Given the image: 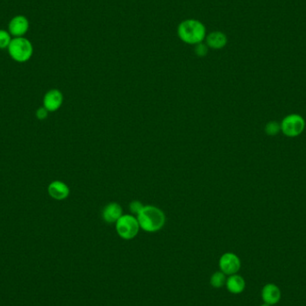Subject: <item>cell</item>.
<instances>
[{"label":"cell","instance_id":"1","mask_svg":"<svg viewBox=\"0 0 306 306\" xmlns=\"http://www.w3.org/2000/svg\"><path fill=\"white\" fill-rule=\"evenodd\" d=\"M178 35L185 44L195 46L205 41L207 31L202 22L197 19H186L178 25Z\"/></svg>","mask_w":306,"mask_h":306},{"label":"cell","instance_id":"2","mask_svg":"<svg viewBox=\"0 0 306 306\" xmlns=\"http://www.w3.org/2000/svg\"><path fill=\"white\" fill-rule=\"evenodd\" d=\"M140 227L148 233H155L161 230L166 222L163 212L158 207L146 205L136 216Z\"/></svg>","mask_w":306,"mask_h":306},{"label":"cell","instance_id":"3","mask_svg":"<svg viewBox=\"0 0 306 306\" xmlns=\"http://www.w3.org/2000/svg\"><path fill=\"white\" fill-rule=\"evenodd\" d=\"M8 54L15 62L25 63L31 60L33 54V46L25 37L13 38L7 48Z\"/></svg>","mask_w":306,"mask_h":306},{"label":"cell","instance_id":"4","mask_svg":"<svg viewBox=\"0 0 306 306\" xmlns=\"http://www.w3.org/2000/svg\"><path fill=\"white\" fill-rule=\"evenodd\" d=\"M115 224L117 233L124 240L133 239L141 228L137 218L131 214H123Z\"/></svg>","mask_w":306,"mask_h":306},{"label":"cell","instance_id":"5","mask_svg":"<svg viewBox=\"0 0 306 306\" xmlns=\"http://www.w3.org/2000/svg\"><path fill=\"white\" fill-rule=\"evenodd\" d=\"M280 128L282 133L286 137H297L304 131L305 120L299 114H290L282 119Z\"/></svg>","mask_w":306,"mask_h":306},{"label":"cell","instance_id":"6","mask_svg":"<svg viewBox=\"0 0 306 306\" xmlns=\"http://www.w3.org/2000/svg\"><path fill=\"white\" fill-rule=\"evenodd\" d=\"M219 266L220 271L226 275H234L240 271V259L237 254L226 253L219 259Z\"/></svg>","mask_w":306,"mask_h":306},{"label":"cell","instance_id":"7","mask_svg":"<svg viewBox=\"0 0 306 306\" xmlns=\"http://www.w3.org/2000/svg\"><path fill=\"white\" fill-rule=\"evenodd\" d=\"M29 27H30V23H29L28 18L25 15L18 14L12 18L9 22L8 31L11 36H13L14 38L25 37V35L28 32Z\"/></svg>","mask_w":306,"mask_h":306},{"label":"cell","instance_id":"8","mask_svg":"<svg viewBox=\"0 0 306 306\" xmlns=\"http://www.w3.org/2000/svg\"><path fill=\"white\" fill-rule=\"evenodd\" d=\"M64 101V96L60 90H49L43 98V107L49 112H55L60 109Z\"/></svg>","mask_w":306,"mask_h":306},{"label":"cell","instance_id":"9","mask_svg":"<svg viewBox=\"0 0 306 306\" xmlns=\"http://www.w3.org/2000/svg\"><path fill=\"white\" fill-rule=\"evenodd\" d=\"M48 193L51 198L62 201L69 196L70 189L66 183L56 180L49 184Z\"/></svg>","mask_w":306,"mask_h":306},{"label":"cell","instance_id":"10","mask_svg":"<svg viewBox=\"0 0 306 306\" xmlns=\"http://www.w3.org/2000/svg\"><path fill=\"white\" fill-rule=\"evenodd\" d=\"M281 297L280 289L275 284H267L261 290V298L265 303L270 305H274L278 303Z\"/></svg>","mask_w":306,"mask_h":306},{"label":"cell","instance_id":"11","mask_svg":"<svg viewBox=\"0 0 306 306\" xmlns=\"http://www.w3.org/2000/svg\"><path fill=\"white\" fill-rule=\"evenodd\" d=\"M123 215L122 208L117 202H110L105 206L102 212V219L107 223H116Z\"/></svg>","mask_w":306,"mask_h":306},{"label":"cell","instance_id":"12","mask_svg":"<svg viewBox=\"0 0 306 306\" xmlns=\"http://www.w3.org/2000/svg\"><path fill=\"white\" fill-rule=\"evenodd\" d=\"M205 42L209 49H221L226 45L227 38L222 31H214L206 35Z\"/></svg>","mask_w":306,"mask_h":306},{"label":"cell","instance_id":"13","mask_svg":"<svg viewBox=\"0 0 306 306\" xmlns=\"http://www.w3.org/2000/svg\"><path fill=\"white\" fill-rule=\"evenodd\" d=\"M226 289L230 291L231 294L238 295L244 291L245 289V281L244 278L240 275L234 274L230 275L228 278H226Z\"/></svg>","mask_w":306,"mask_h":306},{"label":"cell","instance_id":"14","mask_svg":"<svg viewBox=\"0 0 306 306\" xmlns=\"http://www.w3.org/2000/svg\"><path fill=\"white\" fill-rule=\"evenodd\" d=\"M226 275L225 273H223L221 271L214 272L211 277V279H209L211 285L214 289H221L224 285H226Z\"/></svg>","mask_w":306,"mask_h":306},{"label":"cell","instance_id":"15","mask_svg":"<svg viewBox=\"0 0 306 306\" xmlns=\"http://www.w3.org/2000/svg\"><path fill=\"white\" fill-rule=\"evenodd\" d=\"M264 131L266 135H268V136H277L278 132H281L280 123L277 122V121H270L265 125Z\"/></svg>","mask_w":306,"mask_h":306},{"label":"cell","instance_id":"16","mask_svg":"<svg viewBox=\"0 0 306 306\" xmlns=\"http://www.w3.org/2000/svg\"><path fill=\"white\" fill-rule=\"evenodd\" d=\"M11 41H12V36L9 33V31L0 29V49H7Z\"/></svg>","mask_w":306,"mask_h":306},{"label":"cell","instance_id":"17","mask_svg":"<svg viewBox=\"0 0 306 306\" xmlns=\"http://www.w3.org/2000/svg\"><path fill=\"white\" fill-rule=\"evenodd\" d=\"M195 54L197 55L198 56H205L207 54H208V51H209V47L207 46L206 43H199L197 45H195Z\"/></svg>","mask_w":306,"mask_h":306},{"label":"cell","instance_id":"18","mask_svg":"<svg viewBox=\"0 0 306 306\" xmlns=\"http://www.w3.org/2000/svg\"><path fill=\"white\" fill-rule=\"evenodd\" d=\"M144 205L142 204V202L139 201H133L129 204V209L131 211L132 214H136V216L139 214L140 212L143 209Z\"/></svg>","mask_w":306,"mask_h":306},{"label":"cell","instance_id":"19","mask_svg":"<svg viewBox=\"0 0 306 306\" xmlns=\"http://www.w3.org/2000/svg\"><path fill=\"white\" fill-rule=\"evenodd\" d=\"M49 113V110L47 108H44V107H41L36 111V117H37L39 120H45L48 118Z\"/></svg>","mask_w":306,"mask_h":306},{"label":"cell","instance_id":"20","mask_svg":"<svg viewBox=\"0 0 306 306\" xmlns=\"http://www.w3.org/2000/svg\"><path fill=\"white\" fill-rule=\"evenodd\" d=\"M261 306H271L270 305V304H268V303H263V304H261Z\"/></svg>","mask_w":306,"mask_h":306}]
</instances>
